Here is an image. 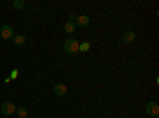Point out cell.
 Returning a JSON list of instances; mask_svg holds the SVG:
<instances>
[{"label": "cell", "mask_w": 159, "mask_h": 118, "mask_svg": "<svg viewBox=\"0 0 159 118\" xmlns=\"http://www.w3.org/2000/svg\"><path fill=\"white\" fill-rule=\"evenodd\" d=\"M78 46H80V43L76 40H73V38H70V40L64 43V51L67 54H73V53H78Z\"/></svg>", "instance_id": "obj_1"}, {"label": "cell", "mask_w": 159, "mask_h": 118, "mask_svg": "<svg viewBox=\"0 0 159 118\" xmlns=\"http://www.w3.org/2000/svg\"><path fill=\"white\" fill-rule=\"evenodd\" d=\"M0 35H2L3 40H10V38L15 37V32H13L11 26H2V27H0Z\"/></svg>", "instance_id": "obj_2"}, {"label": "cell", "mask_w": 159, "mask_h": 118, "mask_svg": "<svg viewBox=\"0 0 159 118\" xmlns=\"http://www.w3.org/2000/svg\"><path fill=\"white\" fill-rule=\"evenodd\" d=\"M15 112H16V106H15L13 102L8 101V102H3V104H2V113H3V115L10 116V115H13Z\"/></svg>", "instance_id": "obj_3"}, {"label": "cell", "mask_w": 159, "mask_h": 118, "mask_svg": "<svg viewBox=\"0 0 159 118\" xmlns=\"http://www.w3.org/2000/svg\"><path fill=\"white\" fill-rule=\"evenodd\" d=\"M147 113L151 116H157L159 115V106L156 102H148L147 104Z\"/></svg>", "instance_id": "obj_4"}, {"label": "cell", "mask_w": 159, "mask_h": 118, "mask_svg": "<svg viewBox=\"0 0 159 118\" xmlns=\"http://www.w3.org/2000/svg\"><path fill=\"white\" fill-rule=\"evenodd\" d=\"M76 27H81V29H84V27H88L89 26V18L86 16V15H81V16H78L76 18Z\"/></svg>", "instance_id": "obj_5"}, {"label": "cell", "mask_w": 159, "mask_h": 118, "mask_svg": "<svg viewBox=\"0 0 159 118\" xmlns=\"http://www.w3.org/2000/svg\"><path fill=\"white\" fill-rule=\"evenodd\" d=\"M134 38H135V34L132 31H127V32L123 34V42L124 43H132V42H134Z\"/></svg>", "instance_id": "obj_6"}, {"label": "cell", "mask_w": 159, "mask_h": 118, "mask_svg": "<svg viewBox=\"0 0 159 118\" xmlns=\"http://www.w3.org/2000/svg\"><path fill=\"white\" fill-rule=\"evenodd\" d=\"M54 93L57 94V96H65V94H67V86H65V85H56L54 86Z\"/></svg>", "instance_id": "obj_7"}, {"label": "cell", "mask_w": 159, "mask_h": 118, "mask_svg": "<svg viewBox=\"0 0 159 118\" xmlns=\"http://www.w3.org/2000/svg\"><path fill=\"white\" fill-rule=\"evenodd\" d=\"M75 29H76V26H75L73 22H70V21L64 24V31H65V32H67V34H72V32H73Z\"/></svg>", "instance_id": "obj_8"}, {"label": "cell", "mask_w": 159, "mask_h": 118, "mask_svg": "<svg viewBox=\"0 0 159 118\" xmlns=\"http://www.w3.org/2000/svg\"><path fill=\"white\" fill-rule=\"evenodd\" d=\"M11 40L15 42L16 45H24V43H25V37H24V35H15Z\"/></svg>", "instance_id": "obj_9"}, {"label": "cell", "mask_w": 159, "mask_h": 118, "mask_svg": "<svg viewBox=\"0 0 159 118\" xmlns=\"http://www.w3.org/2000/svg\"><path fill=\"white\" fill-rule=\"evenodd\" d=\"M16 113H18V116L25 118L29 115V110H27V107H19V109H16Z\"/></svg>", "instance_id": "obj_10"}, {"label": "cell", "mask_w": 159, "mask_h": 118, "mask_svg": "<svg viewBox=\"0 0 159 118\" xmlns=\"http://www.w3.org/2000/svg\"><path fill=\"white\" fill-rule=\"evenodd\" d=\"M13 7H15L16 10H22L25 7V2H22V0H15V2H13Z\"/></svg>", "instance_id": "obj_11"}, {"label": "cell", "mask_w": 159, "mask_h": 118, "mask_svg": "<svg viewBox=\"0 0 159 118\" xmlns=\"http://www.w3.org/2000/svg\"><path fill=\"white\" fill-rule=\"evenodd\" d=\"M89 48H91V45H89V43L86 42V43H81V45L78 46V51H88Z\"/></svg>", "instance_id": "obj_12"}, {"label": "cell", "mask_w": 159, "mask_h": 118, "mask_svg": "<svg viewBox=\"0 0 159 118\" xmlns=\"http://www.w3.org/2000/svg\"><path fill=\"white\" fill-rule=\"evenodd\" d=\"M18 73H19L18 70H13V72H11V77H10V78H11V80H16V78H18Z\"/></svg>", "instance_id": "obj_13"}, {"label": "cell", "mask_w": 159, "mask_h": 118, "mask_svg": "<svg viewBox=\"0 0 159 118\" xmlns=\"http://www.w3.org/2000/svg\"><path fill=\"white\" fill-rule=\"evenodd\" d=\"M154 118H157V116H154Z\"/></svg>", "instance_id": "obj_14"}]
</instances>
